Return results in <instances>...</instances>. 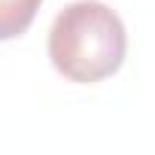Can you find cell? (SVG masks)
<instances>
[{"mask_svg":"<svg viewBox=\"0 0 155 155\" xmlns=\"http://www.w3.org/2000/svg\"><path fill=\"white\" fill-rule=\"evenodd\" d=\"M128 37L122 18L101 0L64 6L49 31L52 67L70 82H101L125 61Z\"/></svg>","mask_w":155,"mask_h":155,"instance_id":"cell-1","label":"cell"},{"mask_svg":"<svg viewBox=\"0 0 155 155\" xmlns=\"http://www.w3.org/2000/svg\"><path fill=\"white\" fill-rule=\"evenodd\" d=\"M43 0H0V40L21 37L40 9Z\"/></svg>","mask_w":155,"mask_h":155,"instance_id":"cell-2","label":"cell"}]
</instances>
